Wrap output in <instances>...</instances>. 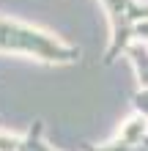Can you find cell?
I'll list each match as a JSON object with an SVG mask.
<instances>
[{
  "instance_id": "obj_1",
  "label": "cell",
  "mask_w": 148,
  "mask_h": 151,
  "mask_svg": "<svg viewBox=\"0 0 148 151\" xmlns=\"http://www.w3.org/2000/svg\"><path fill=\"white\" fill-rule=\"evenodd\" d=\"M0 50H14V52H28L47 63H77L80 60V47L60 41L47 30H36L30 25L0 19Z\"/></svg>"
},
{
  "instance_id": "obj_2",
  "label": "cell",
  "mask_w": 148,
  "mask_h": 151,
  "mask_svg": "<svg viewBox=\"0 0 148 151\" xmlns=\"http://www.w3.org/2000/svg\"><path fill=\"white\" fill-rule=\"evenodd\" d=\"M99 3L110 17V47L104 52V63H112L134 39V25L148 19V0H99Z\"/></svg>"
},
{
  "instance_id": "obj_3",
  "label": "cell",
  "mask_w": 148,
  "mask_h": 151,
  "mask_svg": "<svg viewBox=\"0 0 148 151\" xmlns=\"http://www.w3.org/2000/svg\"><path fill=\"white\" fill-rule=\"evenodd\" d=\"M126 55H129V60H132V66H134L140 88H148V41L132 39L129 47H126Z\"/></svg>"
},
{
  "instance_id": "obj_4",
  "label": "cell",
  "mask_w": 148,
  "mask_h": 151,
  "mask_svg": "<svg viewBox=\"0 0 148 151\" xmlns=\"http://www.w3.org/2000/svg\"><path fill=\"white\" fill-rule=\"evenodd\" d=\"M145 132H148V118H145V115H137V118H132L124 127L121 140H124V143H143Z\"/></svg>"
},
{
  "instance_id": "obj_5",
  "label": "cell",
  "mask_w": 148,
  "mask_h": 151,
  "mask_svg": "<svg viewBox=\"0 0 148 151\" xmlns=\"http://www.w3.org/2000/svg\"><path fill=\"white\" fill-rule=\"evenodd\" d=\"M132 102H134V110L148 118V88H140V91L132 96Z\"/></svg>"
}]
</instances>
